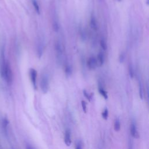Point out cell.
<instances>
[{
	"label": "cell",
	"mask_w": 149,
	"mask_h": 149,
	"mask_svg": "<svg viewBox=\"0 0 149 149\" xmlns=\"http://www.w3.org/2000/svg\"><path fill=\"white\" fill-rule=\"evenodd\" d=\"M64 142L67 146H70L71 145V134H70V132L69 129H67L65 131V136H64Z\"/></svg>",
	"instance_id": "5"
},
{
	"label": "cell",
	"mask_w": 149,
	"mask_h": 149,
	"mask_svg": "<svg viewBox=\"0 0 149 149\" xmlns=\"http://www.w3.org/2000/svg\"><path fill=\"white\" fill-rule=\"evenodd\" d=\"M128 149H133V144H132V140H129V142Z\"/></svg>",
	"instance_id": "23"
},
{
	"label": "cell",
	"mask_w": 149,
	"mask_h": 149,
	"mask_svg": "<svg viewBox=\"0 0 149 149\" xmlns=\"http://www.w3.org/2000/svg\"><path fill=\"white\" fill-rule=\"evenodd\" d=\"M125 55L124 53H122L120 55V56H119V62L121 63V64H122V63L124 62V61H125Z\"/></svg>",
	"instance_id": "22"
},
{
	"label": "cell",
	"mask_w": 149,
	"mask_h": 149,
	"mask_svg": "<svg viewBox=\"0 0 149 149\" xmlns=\"http://www.w3.org/2000/svg\"><path fill=\"white\" fill-rule=\"evenodd\" d=\"M26 149H34L33 147H32L31 146H30V145H29V144H27L26 145Z\"/></svg>",
	"instance_id": "25"
},
{
	"label": "cell",
	"mask_w": 149,
	"mask_h": 149,
	"mask_svg": "<svg viewBox=\"0 0 149 149\" xmlns=\"http://www.w3.org/2000/svg\"><path fill=\"white\" fill-rule=\"evenodd\" d=\"M43 52V47L42 43L40 41V42L39 43V44H38L37 46V53L39 58H40L41 57V56H42Z\"/></svg>",
	"instance_id": "10"
},
{
	"label": "cell",
	"mask_w": 149,
	"mask_h": 149,
	"mask_svg": "<svg viewBox=\"0 0 149 149\" xmlns=\"http://www.w3.org/2000/svg\"><path fill=\"white\" fill-rule=\"evenodd\" d=\"M59 24L57 21H55L53 23V29L55 32H58L59 30Z\"/></svg>",
	"instance_id": "18"
},
{
	"label": "cell",
	"mask_w": 149,
	"mask_h": 149,
	"mask_svg": "<svg viewBox=\"0 0 149 149\" xmlns=\"http://www.w3.org/2000/svg\"><path fill=\"white\" fill-rule=\"evenodd\" d=\"M130 133H131L132 136L133 138H135V139H139V133L135 122H132L130 127Z\"/></svg>",
	"instance_id": "4"
},
{
	"label": "cell",
	"mask_w": 149,
	"mask_h": 149,
	"mask_svg": "<svg viewBox=\"0 0 149 149\" xmlns=\"http://www.w3.org/2000/svg\"><path fill=\"white\" fill-rule=\"evenodd\" d=\"M76 149H82V145H81L80 143H78L77 144V146H76Z\"/></svg>",
	"instance_id": "24"
},
{
	"label": "cell",
	"mask_w": 149,
	"mask_h": 149,
	"mask_svg": "<svg viewBox=\"0 0 149 149\" xmlns=\"http://www.w3.org/2000/svg\"><path fill=\"white\" fill-rule=\"evenodd\" d=\"M102 117L104 118V119L107 120L108 117V110L107 108H105L102 113Z\"/></svg>",
	"instance_id": "16"
},
{
	"label": "cell",
	"mask_w": 149,
	"mask_h": 149,
	"mask_svg": "<svg viewBox=\"0 0 149 149\" xmlns=\"http://www.w3.org/2000/svg\"><path fill=\"white\" fill-rule=\"evenodd\" d=\"M32 4H33L34 7V9L37 12V13L40 14V7L37 1L36 0H32Z\"/></svg>",
	"instance_id": "14"
},
{
	"label": "cell",
	"mask_w": 149,
	"mask_h": 149,
	"mask_svg": "<svg viewBox=\"0 0 149 149\" xmlns=\"http://www.w3.org/2000/svg\"><path fill=\"white\" fill-rule=\"evenodd\" d=\"M87 65L90 69H94L97 65V62L94 57H90L87 62Z\"/></svg>",
	"instance_id": "7"
},
{
	"label": "cell",
	"mask_w": 149,
	"mask_h": 149,
	"mask_svg": "<svg viewBox=\"0 0 149 149\" xmlns=\"http://www.w3.org/2000/svg\"><path fill=\"white\" fill-rule=\"evenodd\" d=\"M118 1H119V2H120V1H122V0H118Z\"/></svg>",
	"instance_id": "26"
},
{
	"label": "cell",
	"mask_w": 149,
	"mask_h": 149,
	"mask_svg": "<svg viewBox=\"0 0 149 149\" xmlns=\"http://www.w3.org/2000/svg\"><path fill=\"white\" fill-rule=\"evenodd\" d=\"M82 109L83 111V112L84 113H86L87 112V104L85 102V101L82 100Z\"/></svg>",
	"instance_id": "19"
},
{
	"label": "cell",
	"mask_w": 149,
	"mask_h": 149,
	"mask_svg": "<svg viewBox=\"0 0 149 149\" xmlns=\"http://www.w3.org/2000/svg\"><path fill=\"white\" fill-rule=\"evenodd\" d=\"M30 78H31V80L32 84H33V86L34 89H37V72L36 70H35L34 69H30Z\"/></svg>",
	"instance_id": "3"
},
{
	"label": "cell",
	"mask_w": 149,
	"mask_h": 149,
	"mask_svg": "<svg viewBox=\"0 0 149 149\" xmlns=\"http://www.w3.org/2000/svg\"><path fill=\"white\" fill-rule=\"evenodd\" d=\"M83 93L84 96H85V97L86 98V99H87V100H89V101L91 100V96H90V94H89L88 92H87L86 91V90H84L83 91Z\"/></svg>",
	"instance_id": "21"
},
{
	"label": "cell",
	"mask_w": 149,
	"mask_h": 149,
	"mask_svg": "<svg viewBox=\"0 0 149 149\" xmlns=\"http://www.w3.org/2000/svg\"><path fill=\"white\" fill-rule=\"evenodd\" d=\"M139 96L141 98V99H143V94H144V92H143V86L142 83L141 82V81L139 82Z\"/></svg>",
	"instance_id": "11"
},
{
	"label": "cell",
	"mask_w": 149,
	"mask_h": 149,
	"mask_svg": "<svg viewBox=\"0 0 149 149\" xmlns=\"http://www.w3.org/2000/svg\"><path fill=\"white\" fill-rule=\"evenodd\" d=\"M99 92L100 93V94L105 99V100H107V99H108V94H107V93L106 92V91L103 88H102V87H99Z\"/></svg>",
	"instance_id": "12"
},
{
	"label": "cell",
	"mask_w": 149,
	"mask_h": 149,
	"mask_svg": "<svg viewBox=\"0 0 149 149\" xmlns=\"http://www.w3.org/2000/svg\"><path fill=\"white\" fill-rule=\"evenodd\" d=\"M90 25H91L92 28L94 30H97V21L96 18L94 16L92 15L91 17V19H90Z\"/></svg>",
	"instance_id": "8"
},
{
	"label": "cell",
	"mask_w": 149,
	"mask_h": 149,
	"mask_svg": "<svg viewBox=\"0 0 149 149\" xmlns=\"http://www.w3.org/2000/svg\"><path fill=\"white\" fill-rule=\"evenodd\" d=\"M40 87L41 91L44 94L48 92L49 88V81L48 78L46 74H43L41 75L40 80Z\"/></svg>",
	"instance_id": "2"
},
{
	"label": "cell",
	"mask_w": 149,
	"mask_h": 149,
	"mask_svg": "<svg viewBox=\"0 0 149 149\" xmlns=\"http://www.w3.org/2000/svg\"><path fill=\"white\" fill-rule=\"evenodd\" d=\"M129 72L130 77L131 78H133L134 76V70H133V68L132 67V64H129Z\"/></svg>",
	"instance_id": "17"
},
{
	"label": "cell",
	"mask_w": 149,
	"mask_h": 149,
	"mask_svg": "<svg viewBox=\"0 0 149 149\" xmlns=\"http://www.w3.org/2000/svg\"><path fill=\"white\" fill-rule=\"evenodd\" d=\"M1 77L5 80L8 84H11L12 83V80H13V75H12V72L11 68V65L8 61L6 63L5 69H4L2 76Z\"/></svg>",
	"instance_id": "1"
},
{
	"label": "cell",
	"mask_w": 149,
	"mask_h": 149,
	"mask_svg": "<svg viewBox=\"0 0 149 149\" xmlns=\"http://www.w3.org/2000/svg\"><path fill=\"white\" fill-rule=\"evenodd\" d=\"M55 51H56L57 53V57L58 59H61L62 57V47L61 46V44L59 42H57L55 43Z\"/></svg>",
	"instance_id": "6"
},
{
	"label": "cell",
	"mask_w": 149,
	"mask_h": 149,
	"mask_svg": "<svg viewBox=\"0 0 149 149\" xmlns=\"http://www.w3.org/2000/svg\"><path fill=\"white\" fill-rule=\"evenodd\" d=\"M100 45H101V47H102V48L104 50H105L106 49H107V44H106L105 41L104 40H101V41H100Z\"/></svg>",
	"instance_id": "20"
},
{
	"label": "cell",
	"mask_w": 149,
	"mask_h": 149,
	"mask_svg": "<svg viewBox=\"0 0 149 149\" xmlns=\"http://www.w3.org/2000/svg\"><path fill=\"white\" fill-rule=\"evenodd\" d=\"M72 72V68L69 65H67L65 68V74L67 75V77H69L71 75Z\"/></svg>",
	"instance_id": "15"
},
{
	"label": "cell",
	"mask_w": 149,
	"mask_h": 149,
	"mask_svg": "<svg viewBox=\"0 0 149 149\" xmlns=\"http://www.w3.org/2000/svg\"><path fill=\"white\" fill-rule=\"evenodd\" d=\"M97 58H98V61H99V63L100 64V65L101 66L103 65L104 62L103 54L102 53H99L97 56Z\"/></svg>",
	"instance_id": "13"
},
{
	"label": "cell",
	"mask_w": 149,
	"mask_h": 149,
	"mask_svg": "<svg viewBox=\"0 0 149 149\" xmlns=\"http://www.w3.org/2000/svg\"><path fill=\"white\" fill-rule=\"evenodd\" d=\"M114 128L115 131L116 132L119 131V130H120L121 122H120V120H119V119L118 118H116V119H115L114 124Z\"/></svg>",
	"instance_id": "9"
}]
</instances>
